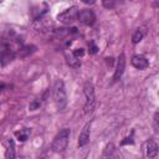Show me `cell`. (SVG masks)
<instances>
[{"instance_id":"1","label":"cell","mask_w":159,"mask_h":159,"mask_svg":"<svg viewBox=\"0 0 159 159\" xmlns=\"http://www.w3.org/2000/svg\"><path fill=\"white\" fill-rule=\"evenodd\" d=\"M52 97H53V102L57 107V109H63L66 103H67V96H66V91H65V86L63 82L57 80L53 84V89H52Z\"/></svg>"},{"instance_id":"2","label":"cell","mask_w":159,"mask_h":159,"mask_svg":"<svg viewBox=\"0 0 159 159\" xmlns=\"http://www.w3.org/2000/svg\"><path fill=\"white\" fill-rule=\"evenodd\" d=\"M83 92H84V96H86V104L83 107V113L84 114H89L93 112L94 107H96V96H94V88H93V84L88 81L84 83L83 86Z\"/></svg>"},{"instance_id":"3","label":"cell","mask_w":159,"mask_h":159,"mask_svg":"<svg viewBox=\"0 0 159 159\" xmlns=\"http://www.w3.org/2000/svg\"><path fill=\"white\" fill-rule=\"evenodd\" d=\"M70 129L68 128H63L61 129L56 137L53 138V142H52V150L56 152V153H61L66 149L67 144H68V139H70Z\"/></svg>"},{"instance_id":"4","label":"cell","mask_w":159,"mask_h":159,"mask_svg":"<svg viewBox=\"0 0 159 159\" xmlns=\"http://www.w3.org/2000/svg\"><path fill=\"white\" fill-rule=\"evenodd\" d=\"M77 15H78V9H77V6H71V7L66 9L65 11L60 12V14L57 15V20H58L60 22L65 24V25H70V24H72V22L76 20Z\"/></svg>"},{"instance_id":"5","label":"cell","mask_w":159,"mask_h":159,"mask_svg":"<svg viewBox=\"0 0 159 159\" xmlns=\"http://www.w3.org/2000/svg\"><path fill=\"white\" fill-rule=\"evenodd\" d=\"M77 19L80 20L81 24L86 25V26H92L96 21V15L92 10L89 9H83L81 11H78V15H77Z\"/></svg>"},{"instance_id":"6","label":"cell","mask_w":159,"mask_h":159,"mask_svg":"<svg viewBox=\"0 0 159 159\" xmlns=\"http://www.w3.org/2000/svg\"><path fill=\"white\" fill-rule=\"evenodd\" d=\"M15 56H16L15 50L2 45V48L0 50V63H1V66H6L7 63H10L15 58Z\"/></svg>"},{"instance_id":"7","label":"cell","mask_w":159,"mask_h":159,"mask_svg":"<svg viewBox=\"0 0 159 159\" xmlns=\"http://www.w3.org/2000/svg\"><path fill=\"white\" fill-rule=\"evenodd\" d=\"M124 68H125V56L124 53H120L119 57H118V61H117V66H116V71H114V75H113V81H118L123 72H124Z\"/></svg>"},{"instance_id":"8","label":"cell","mask_w":159,"mask_h":159,"mask_svg":"<svg viewBox=\"0 0 159 159\" xmlns=\"http://www.w3.org/2000/svg\"><path fill=\"white\" fill-rule=\"evenodd\" d=\"M51 26H52L51 19H42V17H40V19L35 20V24H34V27H35L37 31H42V32L50 30Z\"/></svg>"},{"instance_id":"9","label":"cell","mask_w":159,"mask_h":159,"mask_svg":"<svg viewBox=\"0 0 159 159\" xmlns=\"http://www.w3.org/2000/svg\"><path fill=\"white\" fill-rule=\"evenodd\" d=\"M89 134H91V124L87 123V124L83 127V129H82V132H81V134H80V138H78V147H84V145L89 142Z\"/></svg>"},{"instance_id":"10","label":"cell","mask_w":159,"mask_h":159,"mask_svg":"<svg viewBox=\"0 0 159 159\" xmlns=\"http://www.w3.org/2000/svg\"><path fill=\"white\" fill-rule=\"evenodd\" d=\"M132 65L138 70H144V68H147L149 66V62H148V60L145 57H143L140 55H134L132 57Z\"/></svg>"},{"instance_id":"11","label":"cell","mask_w":159,"mask_h":159,"mask_svg":"<svg viewBox=\"0 0 159 159\" xmlns=\"http://www.w3.org/2000/svg\"><path fill=\"white\" fill-rule=\"evenodd\" d=\"M158 154V145L154 140H148L147 142V157L148 159L155 158Z\"/></svg>"},{"instance_id":"12","label":"cell","mask_w":159,"mask_h":159,"mask_svg":"<svg viewBox=\"0 0 159 159\" xmlns=\"http://www.w3.org/2000/svg\"><path fill=\"white\" fill-rule=\"evenodd\" d=\"M15 143L12 139H9L6 143V150H5V158L6 159H15Z\"/></svg>"},{"instance_id":"13","label":"cell","mask_w":159,"mask_h":159,"mask_svg":"<svg viewBox=\"0 0 159 159\" xmlns=\"http://www.w3.org/2000/svg\"><path fill=\"white\" fill-rule=\"evenodd\" d=\"M145 34H147V26H142V27L137 29L135 32H134L133 36H132V42H133V43H138V42H140Z\"/></svg>"},{"instance_id":"14","label":"cell","mask_w":159,"mask_h":159,"mask_svg":"<svg viewBox=\"0 0 159 159\" xmlns=\"http://www.w3.org/2000/svg\"><path fill=\"white\" fill-rule=\"evenodd\" d=\"M66 61H67V63L71 66V67H73V68H78L80 66H81V61H80V58H77L76 56H73V53H66Z\"/></svg>"},{"instance_id":"15","label":"cell","mask_w":159,"mask_h":159,"mask_svg":"<svg viewBox=\"0 0 159 159\" xmlns=\"http://www.w3.org/2000/svg\"><path fill=\"white\" fill-rule=\"evenodd\" d=\"M30 133H31V130H30L29 128H24V129H20V130L15 132V135H16V138L19 139V142H25V140L29 138Z\"/></svg>"},{"instance_id":"16","label":"cell","mask_w":159,"mask_h":159,"mask_svg":"<svg viewBox=\"0 0 159 159\" xmlns=\"http://www.w3.org/2000/svg\"><path fill=\"white\" fill-rule=\"evenodd\" d=\"M35 46H22V47H20L19 48V52H17V55L20 56V57H26V56H29L30 53H32L34 51H35Z\"/></svg>"},{"instance_id":"17","label":"cell","mask_w":159,"mask_h":159,"mask_svg":"<svg viewBox=\"0 0 159 159\" xmlns=\"http://www.w3.org/2000/svg\"><path fill=\"white\" fill-rule=\"evenodd\" d=\"M114 152H116V150H114V145H113L112 143H109V144L106 145L104 152H103V155H104V157H111Z\"/></svg>"},{"instance_id":"18","label":"cell","mask_w":159,"mask_h":159,"mask_svg":"<svg viewBox=\"0 0 159 159\" xmlns=\"http://www.w3.org/2000/svg\"><path fill=\"white\" fill-rule=\"evenodd\" d=\"M153 127H154V132L158 133V132H159V112H155V113H154Z\"/></svg>"},{"instance_id":"19","label":"cell","mask_w":159,"mask_h":159,"mask_svg":"<svg viewBox=\"0 0 159 159\" xmlns=\"http://www.w3.org/2000/svg\"><path fill=\"white\" fill-rule=\"evenodd\" d=\"M40 106H41L40 101H39V99H35V101H32V102L29 104V108H30V111H35V109H39Z\"/></svg>"},{"instance_id":"20","label":"cell","mask_w":159,"mask_h":159,"mask_svg":"<svg viewBox=\"0 0 159 159\" xmlns=\"http://www.w3.org/2000/svg\"><path fill=\"white\" fill-rule=\"evenodd\" d=\"M97 51H98V47L94 45L93 41H91L89 42V47H88V52L92 53V55H94V53H97Z\"/></svg>"},{"instance_id":"21","label":"cell","mask_w":159,"mask_h":159,"mask_svg":"<svg viewBox=\"0 0 159 159\" xmlns=\"http://www.w3.org/2000/svg\"><path fill=\"white\" fill-rule=\"evenodd\" d=\"M73 56H76L77 58H80L81 56H83V53H84V51H83V48H77V50H75L73 52Z\"/></svg>"},{"instance_id":"22","label":"cell","mask_w":159,"mask_h":159,"mask_svg":"<svg viewBox=\"0 0 159 159\" xmlns=\"http://www.w3.org/2000/svg\"><path fill=\"white\" fill-rule=\"evenodd\" d=\"M134 143V140H133V138L132 137H127V138H124V140H122V145H125V144H133Z\"/></svg>"},{"instance_id":"23","label":"cell","mask_w":159,"mask_h":159,"mask_svg":"<svg viewBox=\"0 0 159 159\" xmlns=\"http://www.w3.org/2000/svg\"><path fill=\"white\" fill-rule=\"evenodd\" d=\"M103 5H104L106 7H108V9H111V7H113V6L116 5V2H114V1H107V0H106V1H103Z\"/></svg>"},{"instance_id":"24","label":"cell","mask_w":159,"mask_h":159,"mask_svg":"<svg viewBox=\"0 0 159 159\" xmlns=\"http://www.w3.org/2000/svg\"><path fill=\"white\" fill-rule=\"evenodd\" d=\"M5 88H6V84L4 82H0V92H2Z\"/></svg>"}]
</instances>
